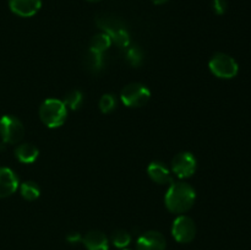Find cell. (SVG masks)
Here are the masks:
<instances>
[{"label": "cell", "mask_w": 251, "mask_h": 250, "mask_svg": "<svg viewBox=\"0 0 251 250\" xmlns=\"http://www.w3.org/2000/svg\"><path fill=\"white\" fill-rule=\"evenodd\" d=\"M42 0H9V7L21 17H31L39 11Z\"/></svg>", "instance_id": "cell-11"}, {"label": "cell", "mask_w": 251, "mask_h": 250, "mask_svg": "<svg viewBox=\"0 0 251 250\" xmlns=\"http://www.w3.org/2000/svg\"><path fill=\"white\" fill-rule=\"evenodd\" d=\"M25 127L21 120L14 115L0 118V136L4 144H16L24 137Z\"/></svg>", "instance_id": "cell-6"}, {"label": "cell", "mask_w": 251, "mask_h": 250, "mask_svg": "<svg viewBox=\"0 0 251 250\" xmlns=\"http://www.w3.org/2000/svg\"><path fill=\"white\" fill-rule=\"evenodd\" d=\"M63 102L66 105V108H70L71 110H76L82 105L83 96L78 90H73L66 93Z\"/></svg>", "instance_id": "cell-17"}, {"label": "cell", "mask_w": 251, "mask_h": 250, "mask_svg": "<svg viewBox=\"0 0 251 250\" xmlns=\"http://www.w3.org/2000/svg\"><path fill=\"white\" fill-rule=\"evenodd\" d=\"M66 240L71 244H75V243H78L82 240V237L80 235V233H70V234L66 237Z\"/></svg>", "instance_id": "cell-23"}, {"label": "cell", "mask_w": 251, "mask_h": 250, "mask_svg": "<svg viewBox=\"0 0 251 250\" xmlns=\"http://www.w3.org/2000/svg\"><path fill=\"white\" fill-rule=\"evenodd\" d=\"M150 97H151V92L149 88L142 83H130V85L125 86L123 88L122 93H120V98L122 102L124 103L126 107L137 108L142 107L149 102Z\"/></svg>", "instance_id": "cell-5"}, {"label": "cell", "mask_w": 251, "mask_h": 250, "mask_svg": "<svg viewBox=\"0 0 251 250\" xmlns=\"http://www.w3.org/2000/svg\"><path fill=\"white\" fill-rule=\"evenodd\" d=\"M151 1L156 5H161V4H164V2H167L168 0H151Z\"/></svg>", "instance_id": "cell-24"}, {"label": "cell", "mask_w": 251, "mask_h": 250, "mask_svg": "<svg viewBox=\"0 0 251 250\" xmlns=\"http://www.w3.org/2000/svg\"><path fill=\"white\" fill-rule=\"evenodd\" d=\"M211 73L220 78H233L239 71L237 61L225 53H217L211 58L208 63Z\"/></svg>", "instance_id": "cell-4"}, {"label": "cell", "mask_w": 251, "mask_h": 250, "mask_svg": "<svg viewBox=\"0 0 251 250\" xmlns=\"http://www.w3.org/2000/svg\"><path fill=\"white\" fill-rule=\"evenodd\" d=\"M172 234L179 243H190L195 238L196 225L188 216H179L172 225Z\"/></svg>", "instance_id": "cell-7"}, {"label": "cell", "mask_w": 251, "mask_h": 250, "mask_svg": "<svg viewBox=\"0 0 251 250\" xmlns=\"http://www.w3.org/2000/svg\"><path fill=\"white\" fill-rule=\"evenodd\" d=\"M88 1H98V0H88Z\"/></svg>", "instance_id": "cell-25"}, {"label": "cell", "mask_w": 251, "mask_h": 250, "mask_svg": "<svg viewBox=\"0 0 251 250\" xmlns=\"http://www.w3.org/2000/svg\"><path fill=\"white\" fill-rule=\"evenodd\" d=\"M126 59L132 66H139L142 63V51L141 49L137 48V47H132V48L127 49L126 53Z\"/></svg>", "instance_id": "cell-21"}, {"label": "cell", "mask_w": 251, "mask_h": 250, "mask_svg": "<svg viewBox=\"0 0 251 250\" xmlns=\"http://www.w3.org/2000/svg\"><path fill=\"white\" fill-rule=\"evenodd\" d=\"M136 250H166V238L162 233L150 230L137 239Z\"/></svg>", "instance_id": "cell-9"}, {"label": "cell", "mask_w": 251, "mask_h": 250, "mask_svg": "<svg viewBox=\"0 0 251 250\" xmlns=\"http://www.w3.org/2000/svg\"><path fill=\"white\" fill-rule=\"evenodd\" d=\"M172 171L179 178H189L196 171V158L190 152H180L172 161Z\"/></svg>", "instance_id": "cell-8"}, {"label": "cell", "mask_w": 251, "mask_h": 250, "mask_svg": "<svg viewBox=\"0 0 251 250\" xmlns=\"http://www.w3.org/2000/svg\"><path fill=\"white\" fill-rule=\"evenodd\" d=\"M19 188V178L14 171L0 167V199L12 195Z\"/></svg>", "instance_id": "cell-10"}, {"label": "cell", "mask_w": 251, "mask_h": 250, "mask_svg": "<svg viewBox=\"0 0 251 250\" xmlns=\"http://www.w3.org/2000/svg\"><path fill=\"white\" fill-rule=\"evenodd\" d=\"M39 117L43 124L48 127L61 126L68 117V108L63 100L49 98L41 104Z\"/></svg>", "instance_id": "cell-2"}, {"label": "cell", "mask_w": 251, "mask_h": 250, "mask_svg": "<svg viewBox=\"0 0 251 250\" xmlns=\"http://www.w3.org/2000/svg\"><path fill=\"white\" fill-rule=\"evenodd\" d=\"M212 7L217 15H223L228 9L227 0H213Z\"/></svg>", "instance_id": "cell-22"}, {"label": "cell", "mask_w": 251, "mask_h": 250, "mask_svg": "<svg viewBox=\"0 0 251 250\" xmlns=\"http://www.w3.org/2000/svg\"><path fill=\"white\" fill-rule=\"evenodd\" d=\"M117 107V100L113 95H103L100 100V109L102 113H110Z\"/></svg>", "instance_id": "cell-20"}, {"label": "cell", "mask_w": 251, "mask_h": 250, "mask_svg": "<svg viewBox=\"0 0 251 250\" xmlns=\"http://www.w3.org/2000/svg\"><path fill=\"white\" fill-rule=\"evenodd\" d=\"M147 173L154 183L161 184V185L172 183L171 171L161 162H152L147 168Z\"/></svg>", "instance_id": "cell-12"}, {"label": "cell", "mask_w": 251, "mask_h": 250, "mask_svg": "<svg viewBox=\"0 0 251 250\" xmlns=\"http://www.w3.org/2000/svg\"><path fill=\"white\" fill-rule=\"evenodd\" d=\"M39 151L32 144L19 145L15 150V156L22 163H33L38 158Z\"/></svg>", "instance_id": "cell-14"}, {"label": "cell", "mask_w": 251, "mask_h": 250, "mask_svg": "<svg viewBox=\"0 0 251 250\" xmlns=\"http://www.w3.org/2000/svg\"><path fill=\"white\" fill-rule=\"evenodd\" d=\"M112 44V39L110 37L108 36L107 33H100L96 34L92 39H91V44H90V50L96 51V53H104L108 48Z\"/></svg>", "instance_id": "cell-15"}, {"label": "cell", "mask_w": 251, "mask_h": 250, "mask_svg": "<svg viewBox=\"0 0 251 250\" xmlns=\"http://www.w3.org/2000/svg\"><path fill=\"white\" fill-rule=\"evenodd\" d=\"M131 242V235L125 230H117L112 235V243L119 249H125Z\"/></svg>", "instance_id": "cell-18"}, {"label": "cell", "mask_w": 251, "mask_h": 250, "mask_svg": "<svg viewBox=\"0 0 251 250\" xmlns=\"http://www.w3.org/2000/svg\"><path fill=\"white\" fill-rule=\"evenodd\" d=\"M103 63H104V58H103L102 53H96V51L90 50L87 56V64L88 68L92 71H98L102 69Z\"/></svg>", "instance_id": "cell-19"}, {"label": "cell", "mask_w": 251, "mask_h": 250, "mask_svg": "<svg viewBox=\"0 0 251 250\" xmlns=\"http://www.w3.org/2000/svg\"><path fill=\"white\" fill-rule=\"evenodd\" d=\"M96 24L98 25L100 29H103L104 33H107L110 37L112 42H115L122 48H126L130 44V36L127 33L126 28L124 25L118 19L113 16H98L96 19Z\"/></svg>", "instance_id": "cell-3"}, {"label": "cell", "mask_w": 251, "mask_h": 250, "mask_svg": "<svg viewBox=\"0 0 251 250\" xmlns=\"http://www.w3.org/2000/svg\"><path fill=\"white\" fill-rule=\"evenodd\" d=\"M82 242L87 250H108L109 243L105 234L98 230H91L85 237L82 238Z\"/></svg>", "instance_id": "cell-13"}, {"label": "cell", "mask_w": 251, "mask_h": 250, "mask_svg": "<svg viewBox=\"0 0 251 250\" xmlns=\"http://www.w3.org/2000/svg\"><path fill=\"white\" fill-rule=\"evenodd\" d=\"M122 250H130V249H122Z\"/></svg>", "instance_id": "cell-26"}, {"label": "cell", "mask_w": 251, "mask_h": 250, "mask_svg": "<svg viewBox=\"0 0 251 250\" xmlns=\"http://www.w3.org/2000/svg\"><path fill=\"white\" fill-rule=\"evenodd\" d=\"M20 193L25 200L33 201L37 200L41 195V189L34 181H25L20 186Z\"/></svg>", "instance_id": "cell-16"}, {"label": "cell", "mask_w": 251, "mask_h": 250, "mask_svg": "<svg viewBox=\"0 0 251 250\" xmlns=\"http://www.w3.org/2000/svg\"><path fill=\"white\" fill-rule=\"evenodd\" d=\"M195 190L188 183H172L164 198L167 208L173 213H184L195 202Z\"/></svg>", "instance_id": "cell-1"}]
</instances>
